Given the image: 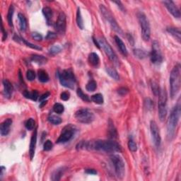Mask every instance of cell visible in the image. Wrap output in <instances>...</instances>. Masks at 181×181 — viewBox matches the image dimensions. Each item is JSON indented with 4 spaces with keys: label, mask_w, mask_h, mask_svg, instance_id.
Returning a JSON list of instances; mask_svg holds the SVG:
<instances>
[{
    "label": "cell",
    "mask_w": 181,
    "mask_h": 181,
    "mask_svg": "<svg viewBox=\"0 0 181 181\" xmlns=\"http://www.w3.org/2000/svg\"><path fill=\"white\" fill-rule=\"evenodd\" d=\"M77 149H87L106 153L120 152L122 147L118 142L112 140H96L94 142H82L77 145Z\"/></svg>",
    "instance_id": "cell-1"
},
{
    "label": "cell",
    "mask_w": 181,
    "mask_h": 181,
    "mask_svg": "<svg viewBox=\"0 0 181 181\" xmlns=\"http://www.w3.org/2000/svg\"><path fill=\"white\" fill-rule=\"evenodd\" d=\"M181 112V106L180 102L174 107L172 110L167 122V137L169 139H172L176 134V127L179 121Z\"/></svg>",
    "instance_id": "cell-2"
},
{
    "label": "cell",
    "mask_w": 181,
    "mask_h": 181,
    "mask_svg": "<svg viewBox=\"0 0 181 181\" xmlns=\"http://www.w3.org/2000/svg\"><path fill=\"white\" fill-rule=\"evenodd\" d=\"M170 86H171V96L174 98L180 88V65L177 64L174 67L170 75Z\"/></svg>",
    "instance_id": "cell-3"
},
{
    "label": "cell",
    "mask_w": 181,
    "mask_h": 181,
    "mask_svg": "<svg viewBox=\"0 0 181 181\" xmlns=\"http://www.w3.org/2000/svg\"><path fill=\"white\" fill-rule=\"evenodd\" d=\"M59 79L62 86L73 89L76 84V78L73 71L71 69L64 70L58 74Z\"/></svg>",
    "instance_id": "cell-4"
},
{
    "label": "cell",
    "mask_w": 181,
    "mask_h": 181,
    "mask_svg": "<svg viewBox=\"0 0 181 181\" xmlns=\"http://www.w3.org/2000/svg\"><path fill=\"white\" fill-rule=\"evenodd\" d=\"M158 117L161 121H164L166 119L167 115V93L164 89H161L158 93Z\"/></svg>",
    "instance_id": "cell-5"
},
{
    "label": "cell",
    "mask_w": 181,
    "mask_h": 181,
    "mask_svg": "<svg viewBox=\"0 0 181 181\" xmlns=\"http://www.w3.org/2000/svg\"><path fill=\"white\" fill-rule=\"evenodd\" d=\"M137 16L141 27L142 38L145 41H148L151 37V27L149 20L143 12H139L137 14Z\"/></svg>",
    "instance_id": "cell-6"
},
{
    "label": "cell",
    "mask_w": 181,
    "mask_h": 181,
    "mask_svg": "<svg viewBox=\"0 0 181 181\" xmlns=\"http://www.w3.org/2000/svg\"><path fill=\"white\" fill-rule=\"evenodd\" d=\"M110 161L113 164L116 176L119 178H123L125 173V165L122 157L117 154H113L110 156Z\"/></svg>",
    "instance_id": "cell-7"
},
{
    "label": "cell",
    "mask_w": 181,
    "mask_h": 181,
    "mask_svg": "<svg viewBox=\"0 0 181 181\" xmlns=\"http://www.w3.org/2000/svg\"><path fill=\"white\" fill-rule=\"evenodd\" d=\"M76 131H77V128L75 126L71 124L67 125L62 129L60 137H58L56 142L57 144H64V143L69 142L74 137Z\"/></svg>",
    "instance_id": "cell-8"
},
{
    "label": "cell",
    "mask_w": 181,
    "mask_h": 181,
    "mask_svg": "<svg viewBox=\"0 0 181 181\" xmlns=\"http://www.w3.org/2000/svg\"><path fill=\"white\" fill-rule=\"evenodd\" d=\"M100 10L103 16L105 19H106V21L108 22L110 26H111V28H113V30L115 31L116 33H119L120 35L123 34V32H122L121 28L120 27V26L118 25L117 21H115V18L113 16V15L111 14V13L110 12L108 9H107L106 6L104 5H100Z\"/></svg>",
    "instance_id": "cell-9"
},
{
    "label": "cell",
    "mask_w": 181,
    "mask_h": 181,
    "mask_svg": "<svg viewBox=\"0 0 181 181\" xmlns=\"http://www.w3.org/2000/svg\"><path fill=\"white\" fill-rule=\"evenodd\" d=\"M75 118L78 122L84 124H89L95 119V116L91 110L88 109H80L75 113Z\"/></svg>",
    "instance_id": "cell-10"
},
{
    "label": "cell",
    "mask_w": 181,
    "mask_h": 181,
    "mask_svg": "<svg viewBox=\"0 0 181 181\" xmlns=\"http://www.w3.org/2000/svg\"><path fill=\"white\" fill-rule=\"evenodd\" d=\"M98 42H99L100 46H101L103 49L106 54L108 55L110 60H111L114 64H116V65H119L120 61L117 57V55L115 54V52H114L113 48H111L110 44L106 41V40L104 38H100L98 40Z\"/></svg>",
    "instance_id": "cell-11"
},
{
    "label": "cell",
    "mask_w": 181,
    "mask_h": 181,
    "mask_svg": "<svg viewBox=\"0 0 181 181\" xmlns=\"http://www.w3.org/2000/svg\"><path fill=\"white\" fill-rule=\"evenodd\" d=\"M151 61L155 65H159L163 62V56L158 42L154 41L152 43V50L150 55Z\"/></svg>",
    "instance_id": "cell-12"
},
{
    "label": "cell",
    "mask_w": 181,
    "mask_h": 181,
    "mask_svg": "<svg viewBox=\"0 0 181 181\" xmlns=\"http://www.w3.org/2000/svg\"><path fill=\"white\" fill-rule=\"evenodd\" d=\"M66 15L64 12H61L58 16L57 20L55 24V28L57 33L60 35H64L66 31Z\"/></svg>",
    "instance_id": "cell-13"
},
{
    "label": "cell",
    "mask_w": 181,
    "mask_h": 181,
    "mask_svg": "<svg viewBox=\"0 0 181 181\" xmlns=\"http://www.w3.org/2000/svg\"><path fill=\"white\" fill-rule=\"evenodd\" d=\"M151 133L152 135L154 143L156 147H159L161 143V137L159 128L155 121H151L150 122Z\"/></svg>",
    "instance_id": "cell-14"
},
{
    "label": "cell",
    "mask_w": 181,
    "mask_h": 181,
    "mask_svg": "<svg viewBox=\"0 0 181 181\" xmlns=\"http://www.w3.org/2000/svg\"><path fill=\"white\" fill-rule=\"evenodd\" d=\"M163 4H164L165 6H166L168 11V12L171 13L174 17L177 18V19H179L180 17V12L179 9L177 7V6L174 4V2L173 1H170V0H168V1H164L163 2Z\"/></svg>",
    "instance_id": "cell-15"
},
{
    "label": "cell",
    "mask_w": 181,
    "mask_h": 181,
    "mask_svg": "<svg viewBox=\"0 0 181 181\" xmlns=\"http://www.w3.org/2000/svg\"><path fill=\"white\" fill-rule=\"evenodd\" d=\"M12 120L11 118H7L3 122H2L0 125V134L2 136H6L9 135L10 132V127L12 125Z\"/></svg>",
    "instance_id": "cell-16"
},
{
    "label": "cell",
    "mask_w": 181,
    "mask_h": 181,
    "mask_svg": "<svg viewBox=\"0 0 181 181\" xmlns=\"http://www.w3.org/2000/svg\"><path fill=\"white\" fill-rule=\"evenodd\" d=\"M3 86H4V95L5 98H10L12 96L13 91H14V87L11 82L7 79H4L3 81Z\"/></svg>",
    "instance_id": "cell-17"
},
{
    "label": "cell",
    "mask_w": 181,
    "mask_h": 181,
    "mask_svg": "<svg viewBox=\"0 0 181 181\" xmlns=\"http://www.w3.org/2000/svg\"><path fill=\"white\" fill-rule=\"evenodd\" d=\"M36 142H37V129H35L31 139L30 149H29V156H30L31 160H32L33 158L34 157L35 147H36Z\"/></svg>",
    "instance_id": "cell-18"
},
{
    "label": "cell",
    "mask_w": 181,
    "mask_h": 181,
    "mask_svg": "<svg viewBox=\"0 0 181 181\" xmlns=\"http://www.w3.org/2000/svg\"><path fill=\"white\" fill-rule=\"evenodd\" d=\"M42 14L44 15L47 24L48 25H51L52 24V20L53 16L52 10L50 7H48V6H45V7L42 9Z\"/></svg>",
    "instance_id": "cell-19"
},
{
    "label": "cell",
    "mask_w": 181,
    "mask_h": 181,
    "mask_svg": "<svg viewBox=\"0 0 181 181\" xmlns=\"http://www.w3.org/2000/svg\"><path fill=\"white\" fill-rule=\"evenodd\" d=\"M89 62L93 67H98L100 64V58L95 52H91L89 55Z\"/></svg>",
    "instance_id": "cell-20"
},
{
    "label": "cell",
    "mask_w": 181,
    "mask_h": 181,
    "mask_svg": "<svg viewBox=\"0 0 181 181\" xmlns=\"http://www.w3.org/2000/svg\"><path fill=\"white\" fill-rule=\"evenodd\" d=\"M114 38H115V41L116 42V44H117L118 48H119V50H120V52H121L122 55L126 57V56H127V50L123 41H122L118 35H115Z\"/></svg>",
    "instance_id": "cell-21"
},
{
    "label": "cell",
    "mask_w": 181,
    "mask_h": 181,
    "mask_svg": "<svg viewBox=\"0 0 181 181\" xmlns=\"http://www.w3.org/2000/svg\"><path fill=\"white\" fill-rule=\"evenodd\" d=\"M66 169L67 168L65 167H61V168H59L56 169L52 174V178H51V179L54 181L60 180L61 179L62 176H63L64 172H65Z\"/></svg>",
    "instance_id": "cell-22"
},
{
    "label": "cell",
    "mask_w": 181,
    "mask_h": 181,
    "mask_svg": "<svg viewBox=\"0 0 181 181\" xmlns=\"http://www.w3.org/2000/svg\"><path fill=\"white\" fill-rule=\"evenodd\" d=\"M168 33H169L172 36H173L174 38H176L178 42H180V38H181V33L179 28H174V27H168L167 28Z\"/></svg>",
    "instance_id": "cell-23"
},
{
    "label": "cell",
    "mask_w": 181,
    "mask_h": 181,
    "mask_svg": "<svg viewBox=\"0 0 181 181\" xmlns=\"http://www.w3.org/2000/svg\"><path fill=\"white\" fill-rule=\"evenodd\" d=\"M31 61L34 62L35 63L40 64V65H42V64H45V63H47V62H48V59L42 55H31Z\"/></svg>",
    "instance_id": "cell-24"
},
{
    "label": "cell",
    "mask_w": 181,
    "mask_h": 181,
    "mask_svg": "<svg viewBox=\"0 0 181 181\" xmlns=\"http://www.w3.org/2000/svg\"><path fill=\"white\" fill-rule=\"evenodd\" d=\"M108 135L109 138L110 139H115L118 137V132L116 130L115 126H114L113 122H112V120H110L108 122Z\"/></svg>",
    "instance_id": "cell-25"
},
{
    "label": "cell",
    "mask_w": 181,
    "mask_h": 181,
    "mask_svg": "<svg viewBox=\"0 0 181 181\" xmlns=\"http://www.w3.org/2000/svg\"><path fill=\"white\" fill-rule=\"evenodd\" d=\"M18 19H19V21L20 29H21V31H25L26 28H27V21H26L25 16L19 13L18 14Z\"/></svg>",
    "instance_id": "cell-26"
},
{
    "label": "cell",
    "mask_w": 181,
    "mask_h": 181,
    "mask_svg": "<svg viewBox=\"0 0 181 181\" xmlns=\"http://www.w3.org/2000/svg\"><path fill=\"white\" fill-rule=\"evenodd\" d=\"M24 95L26 98H29V99L34 100V101H36L38 98L39 96L38 92L36 90L31 91V92H30V91H25L24 92Z\"/></svg>",
    "instance_id": "cell-27"
},
{
    "label": "cell",
    "mask_w": 181,
    "mask_h": 181,
    "mask_svg": "<svg viewBox=\"0 0 181 181\" xmlns=\"http://www.w3.org/2000/svg\"><path fill=\"white\" fill-rule=\"evenodd\" d=\"M106 71L108 73V74L110 76L111 78H113V79L116 80V81H118L120 80V76L118 74V71H116L113 67H106Z\"/></svg>",
    "instance_id": "cell-28"
},
{
    "label": "cell",
    "mask_w": 181,
    "mask_h": 181,
    "mask_svg": "<svg viewBox=\"0 0 181 181\" xmlns=\"http://www.w3.org/2000/svg\"><path fill=\"white\" fill-rule=\"evenodd\" d=\"M76 21H77V24L78 27H79L81 30H83L84 29V21H83V18H82L81 16V10H80V8L77 9V19H76Z\"/></svg>",
    "instance_id": "cell-29"
},
{
    "label": "cell",
    "mask_w": 181,
    "mask_h": 181,
    "mask_svg": "<svg viewBox=\"0 0 181 181\" xmlns=\"http://www.w3.org/2000/svg\"><path fill=\"white\" fill-rule=\"evenodd\" d=\"M38 79L39 81L42 82V83H45L49 81V76L48 74L46 72L45 70H40L38 71Z\"/></svg>",
    "instance_id": "cell-30"
},
{
    "label": "cell",
    "mask_w": 181,
    "mask_h": 181,
    "mask_svg": "<svg viewBox=\"0 0 181 181\" xmlns=\"http://www.w3.org/2000/svg\"><path fill=\"white\" fill-rule=\"evenodd\" d=\"M14 5H11L9 6V9L8 11V14H7V21L9 26L11 27H13V16H14Z\"/></svg>",
    "instance_id": "cell-31"
},
{
    "label": "cell",
    "mask_w": 181,
    "mask_h": 181,
    "mask_svg": "<svg viewBox=\"0 0 181 181\" xmlns=\"http://www.w3.org/2000/svg\"><path fill=\"white\" fill-rule=\"evenodd\" d=\"M133 52L135 56H136L137 58H139V59H144V58L147 56V53L145 52L144 50H142V49H139V48L135 49L133 51Z\"/></svg>",
    "instance_id": "cell-32"
},
{
    "label": "cell",
    "mask_w": 181,
    "mask_h": 181,
    "mask_svg": "<svg viewBox=\"0 0 181 181\" xmlns=\"http://www.w3.org/2000/svg\"><path fill=\"white\" fill-rule=\"evenodd\" d=\"M91 100H92V101L94 102L95 103L98 105H101L104 102L103 97L102 94H100V93H96V94L93 95L92 97H91Z\"/></svg>",
    "instance_id": "cell-33"
},
{
    "label": "cell",
    "mask_w": 181,
    "mask_h": 181,
    "mask_svg": "<svg viewBox=\"0 0 181 181\" xmlns=\"http://www.w3.org/2000/svg\"><path fill=\"white\" fill-rule=\"evenodd\" d=\"M48 120L50 123L53 125H59L62 122V119L60 117H58L57 115H51L48 117Z\"/></svg>",
    "instance_id": "cell-34"
},
{
    "label": "cell",
    "mask_w": 181,
    "mask_h": 181,
    "mask_svg": "<svg viewBox=\"0 0 181 181\" xmlns=\"http://www.w3.org/2000/svg\"><path fill=\"white\" fill-rule=\"evenodd\" d=\"M96 88H97L96 82L93 79L90 80V81L88 82V84H86V90L88 91H91V92L94 91L96 89Z\"/></svg>",
    "instance_id": "cell-35"
},
{
    "label": "cell",
    "mask_w": 181,
    "mask_h": 181,
    "mask_svg": "<svg viewBox=\"0 0 181 181\" xmlns=\"http://www.w3.org/2000/svg\"><path fill=\"white\" fill-rule=\"evenodd\" d=\"M35 126V122L33 118H29L25 122V127L28 130H33Z\"/></svg>",
    "instance_id": "cell-36"
},
{
    "label": "cell",
    "mask_w": 181,
    "mask_h": 181,
    "mask_svg": "<svg viewBox=\"0 0 181 181\" xmlns=\"http://www.w3.org/2000/svg\"><path fill=\"white\" fill-rule=\"evenodd\" d=\"M61 48L60 46L58 45H52L49 50V54L51 55H55L58 54V53L61 52Z\"/></svg>",
    "instance_id": "cell-37"
},
{
    "label": "cell",
    "mask_w": 181,
    "mask_h": 181,
    "mask_svg": "<svg viewBox=\"0 0 181 181\" xmlns=\"http://www.w3.org/2000/svg\"><path fill=\"white\" fill-rule=\"evenodd\" d=\"M77 93L78 96L81 98V99L83 100L84 101H85V102H89V101H90V98H89V97L86 94H85V93L83 92V91H82L80 88L77 89Z\"/></svg>",
    "instance_id": "cell-38"
},
{
    "label": "cell",
    "mask_w": 181,
    "mask_h": 181,
    "mask_svg": "<svg viewBox=\"0 0 181 181\" xmlns=\"http://www.w3.org/2000/svg\"><path fill=\"white\" fill-rule=\"evenodd\" d=\"M53 110H54L55 113L57 114H62L64 110V106L61 103H57L54 105L53 106Z\"/></svg>",
    "instance_id": "cell-39"
},
{
    "label": "cell",
    "mask_w": 181,
    "mask_h": 181,
    "mask_svg": "<svg viewBox=\"0 0 181 181\" xmlns=\"http://www.w3.org/2000/svg\"><path fill=\"white\" fill-rule=\"evenodd\" d=\"M21 38V41L23 42L24 44H26L28 47H29V48H31L32 49H35V50H42L41 47L36 45H34L33 43H31V42H29L27 41H26L25 39L23 38Z\"/></svg>",
    "instance_id": "cell-40"
},
{
    "label": "cell",
    "mask_w": 181,
    "mask_h": 181,
    "mask_svg": "<svg viewBox=\"0 0 181 181\" xmlns=\"http://www.w3.org/2000/svg\"><path fill=\"white\" fill-rule=\"evenodd\" d=\"M144 107L147 110H151L154 108V102L150 98H146L144 100Z\"/></svg>",
    "instance_id": "cell-41"
},
{
    "label": "cell",
    "mask_w": 181,
    "mask_h": 181,
    "mask_svg": "<svg viewBox=\"0 0 181 181\" xmlns=\"http://www.w3.org/2000/svg\"><path fill=\"white\" fill-rule=\"evenodd\" d=\"M151 89H152V92L155 96H158V93L160 92V88L158 86V85L156 83L155 81H151Z\"/></svg>",
    "instance_id": "cell-42"
},
{
    "label": "cell",
    "mask_w": 181,
    "mask_h": 181,
    "mask_svg": "<svg viewBox=\"0 0 181 181\" xmlns=\"http://www.w3.org/2000/svg\"><path fill=\"white\" fill-rule=\"evenodd\" d=\"M128 147L129 149L132 152H135L137 150V146L136 144V143L134 142L133 139H129L128 142Z\"/></svg>",
    "instance_id": "cell-43"
},
{
    "label": "cell",
    "mask_w": 181,
    "mask_h": 181,
    "mask_svg": "<svg viewBox=\"0 0 181 181\" xmlns=\"http://www.w3.org/2000/svg\"><path fill=\"white\" fill-rule=\"evenodd\" d=\"M26 77H27V79L28 81H33L35 78V73L33 70H29L26 72Z\"/></svg>",
    "instance_id": "cell-44"
},
{
    "label": "cell",
    "mask_w": 181,
    "mask_h": 181,
    "mask_svg": "<svg viewBox=\"0 0 181 181\" xmlns=\"http://www.w3.org/2000/svg\"><path fill=\"white\" fill-rule=\"evenodd\" d=\"M52 147H53V144L52 142H51L50 140H47L46 142L44 143L43 149L45 151H50L52 149Z\"/></svg>",
    "instance_id": "cell-45"
},
{
    "label": "cell",
    "mask_w": 181,
    "mask_h": 181,
    "mask_svg": "<svg viewBox=\"0 0 181 181\" xmlns=\"http://www.w3.org/2000/svg\"><path fill=\"white\" fill-rule=\"evenodd\" d=\"M118 93L119 95L124 96L127 95L129 93V89L126 88V87H120V88L118 89Z\"/></svg>",
    "instance_id": "cell-46"
},
{
    "label": "cell",
    "mask_w": 181,
    "mask_h": 181,
    "mask_svg": "<svg viewBox=\"0 0 181 181\" xmlns=\"http://www.w3.org/2000/svg\"><path fill=\"white\" fill-rule=\"evenodd\" d=\"M31 36H32V38L35 40V41H41L42 39V36L41 35V34H40L39 33H37V32H33L31 33Z\"/></svg>",
    "instance_id": "cell-47"
},
{
    "label": "cell",
    "mask_w": 181,
    "mask_h": 181,
    "mask_svg": "<svg viewBox=\"0 0 181 181\" xmlns=\"http://www.w3.org/2000/svg\"><path fill=\"white\" fill-rule=\"evenodd\" d=\"M70 98V93L67 92V91H64V92H62L60 95V98L62 100H68Z\"/></svg>",
    "instance_id": "cell-48"
},
{
    "label": "cell",
    "mask_w": 181,
    "mask_h": 181,
    "mask_svg": "<svg viewBox=\"0 0 181 181\" xmlns=\"http://www.w3.org/2000/svg\"><path fill=\"white\" fill-rule=\"evenodd\" d=\"M56 37H57V34H56L55 33H53V32H50V31H49L48 33V34H47L45 38L47 40H52V39H55L56 38Z\"/></svg>",
    "instance_id": "cell-49"
},
{
    "label": "cell",
    "mask_w": 181,
    "mask_h": 181,
    "mask_svg": "<svg viewBox=\"0 0 181 181\" xmlns=\"http://www.w3.org/2000/svg\"><path fill=\"white\" fill-rule=\"evenodd\" d=\"M50 92H46L45 93H44V94H42L41 96L40 97V98H39L40 102L43 101V100H45L47 98H48L49 96H50Z\"/></svg>",
    "instance_id": "cell-50"
},
{
    "label": "cell",
    "mask_w": 181,
    "mask_h": 181,
    "mask_svg": "<svg viewBox=\"0 0 181 181\" xmlns=\"http://www.w3.org/2000/svg\"><path fill=\"white\" fill-rule=\"evenodd\" d=\"M2 34H3V37H2V39H3V41H5V40L7 38V33H6V31L4 30V26H3V24H2Z\"/></svg>",
    "instance_id": "cell-51"
},
{
    "label": "cell",
    "mask_w": 181,
    "mask_h": 181,
    "mask_svg": "<svg viewBox=\"0 0 181 181\" xmlns=\"http://www.w3.org/2000/svg\"><path fill=\"white\" fill-rule=\"evenodd\" d=\"M85 171H86V173L91 174V175H96V174H97V171L94 169H86Z\"/></svg>",
    "instance_id": "cell-52"
},
{
    "label": "cell",
    "mask_w": 181,
    "mask_h": 181,
    "mask_svg": "<svg viewBox=\"0 0 181 181\" xmlns=\"http://www.w3.org/2000/svg\"><path fill=\"white\" fill-rule=\"evenodd\" d=\"M113 2L115 4H117L118 7H119L120 9H121L122 11V12H124V11H125V8H124L123 5H122V2H120V1H115V2Z\"/></svg>",
    "instance_id": "cell-53"
},
{
    "label": "cell",
    "mask_w": 181,
    "mask_h": 181,
    "mask_svg": "<svg viewBox=\"0 0 181 181\" xmlns=\"http://www.w3.org/2000/svg\"><path fill=\"white\" fill-rule=\"evenodd\" d=\"M6 170V168L4 166H1V176H0V178H1V179L2 178V177L4 176V171Z\"/></svg>",
    "instance_id": "cell-54"
},
{
    "label": "cell",
    "mask_w": 181,
    "mask_h": 181,
    "mask_svg": "<svg viewBox=\"0 0 181 181\" xmlns=\"http://www.w3.org/2000/svg\"><path fill=\"white\" fill-rule=\"evenodd\" d=\"M93 41L94 42V44L96 45V46L98 49H100V44H99V42H98V41H96V39L94 38H93Z\"/></svg>",
    "instance_id": "cell-55"
},
{
    "label": "cell",
    "mask_w": 181,
    "mask_h": 181,
    "mask_svg": "<svg viewBox=\"0 0 181 181\" xmlns=\"http://www.w3.org/2000/svg\"><path fill=\"white\" fill-rule=\"evenodd\" d=\"M47 102H48V101H47V100H43V101L41 102V106H40V107H41V108H42V107H43L45 106V105L47 103Z\"/></svg>",
    "instance_id": "cell-56"
}]
</instances>
